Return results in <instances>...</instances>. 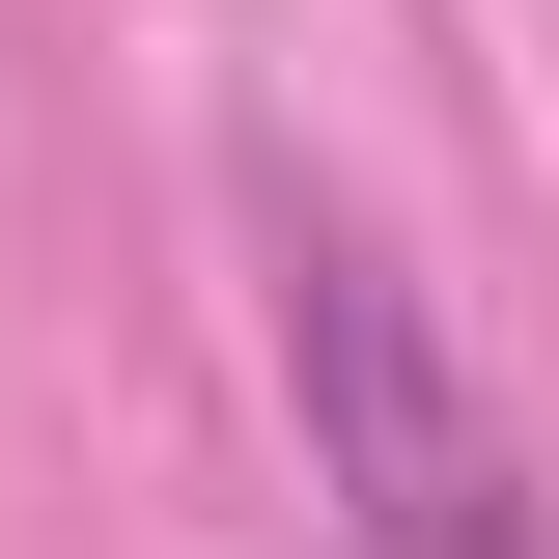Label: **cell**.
I'll return each instance as SVG.
<instances>
[{
    "instance_id": "1",
    "label": "cell",
    "mask_w": 559,
    "mask_h": 559,
    "mask_svg": "<svg viewBox=\"0 0 559 559\" xmlns=\"http://www.w3.org/2000/svg\"><path fill=\"white\" fill-rule=\"evenodd\" d=\"M252 252H280V392H308V476H336V532H364V559H559L532 448L476 419V364L419 336L392 224H336L308 168H280V197H252Z\"/></svg>"
}]
</instances>
